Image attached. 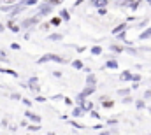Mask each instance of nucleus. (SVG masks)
I'll use <instances>...</instances> for the list:
<instances>
[{
	"label": "nucleus",
	"instance_id": "nucleus-1",
	"mask_svg": "<svg viewBox=\"0 0 151 135\" xmlns=\"http://www.w3.org/2000/svg\"><path fill=\"white\" fill-rule=\"evenodd\" d=\"M47 12H51V5H42V7H40V11H39V14H40V16H44V14H47Z\"/></svg>",
	"mask_w": 151,
	"mask_h": 135
},
{
	"label": "nucleus",
	"instance_id": "nucleus-2",
	"mask_svg": "<svg viewBox=\"0 0 151 135\" xmlns=\"http://www.w3.org/2000/svg\"><path fill=\"white\" fill-rule=\"evenodd\" d=\"M93 90H95V88H93V86H88V88H86V90H84V91H83V93H81V95H79V97H81V98H84V97H86V95H90V93H91V91H93Z\"/></svg>",
	"mask_w": 151,
	"mask_h": 135
},
{
	"label": "nucleus",
	"instance_id": "nucleus-3",
	"mask_svg": "<svg viewBox=\"0 0 151 135\" xmlns=\"http://www.w3.org/2000/svg\"><path fill=\"white\" fill-rule=\"evenodd\" d=\"M139 37H141L142 40H144V39H150V37H151V28H148L146 32H142V34L139 35Z\"/></svg>",
	"mask_w": 151,
	"mask_h": 135
},
{
	"label": "nucleus",
	"instance_id": "nucleus-4",
	"mask_svg": "<svg viewBox=\"0 0 151 135\" xmlns=\"http://www.w3.org/2000/svg\"><path fill=\"white\" fill-rule=\"evenodd\" d=\"M125 28H127L125 25H119V27H116V28H114V30H113V34H114V35H118V34H119V32H123Z\"/></svg>",
	"mask_w": 151,
	"mask_h": 135
},
{
	"label": "nucleus",
	"instance_id": "nucleus-5",
	"mask_svg": "<svg viewBox=\"0 0 151 135\" xmlns=\"http://www.w3.org/2000/svg\"><path fill=\"white\" fill-rule=\"evenodd\" d=\"M121 79H123V81H127V79H132V74H130V72H123V74H121Z\"/></svg>",
	"mask_w": 151,
	"mask_h": 135
},
{
	"label": "nucleus",
	"instance_id": "nucleus-6",
	"mask_svg": "<svg viewBox=\"0 0 151 135\" xmlns=\"http://www.w3.org/2000/svg\"><path fill=\"white\" fill-rule=\"evenodd\" d=\"M27 116H28L30 119H34V121H40V118H39V116H35V114H32V112H27Z\"/></svg>",
	"mask_w": 151,
	"mask_h": 135
},
{
	"label": "nucleus",
	"instance_id": "nucleus-7",
	"mask_svg": "<svg viewBox=\"0 0 151 135\" xmlns=\"http://www.w3.org/2000/svg\"><path fill=\"white\" fill-rule=\"evenodd\" d=\"M60 14H62V18H63V19H69V18H70V14H69V11H65V9H63V11H62Z\"/></svg>",
	"mask_w": 151,
	"mask_h": 135
},
{
	"label": "nucleus",
	"instance_id": "nucleus-8",
	"mask_svg": "<svg viewBox=\"0 0 151 135\" xmlns=\"http://www.w3.org/2000/svg\"><path fill=\"white\" fill-rule=\"evenodd\" d=\"M91 53H93V55H100V53H102V49H100L99 46H95V47H91Z\"/></svg>",
	"mask_w": 151,
	"mask_h": 135
},
{
	"label": "nucleus",
	"instance_id": "nucleus-9",
	"mask_svg": "<svg viewBox=\"0 0 151 135\" xmlns=\"http://www.w3.org/2000/svg\"><path fill=\"white\" fill-rule=\"evenodd\" d=\"M2 72H5V74H11V75H14V77L18 75V74H16L14 70H11V68H2Z\"/></svg>",
	"mask_w": 151,
	"mask_h": 135
},
{
	"label": "nucleus",
	"instance_id": "nucleus-10",
	"mask_svg": "<svg viewBox=\"0 0 151 135\" xmlns=\"http://www.w3.org/2000/svg\"><path fill=\"white\" fill-rule=\"evenodd\" d=\"M107 67L109 68H118V63H116L114 60H111V62H107Z\"/></svg>",
	"mask_w": 151,
	"mask_h": 135
},
{
	"label": "nucleus",
	"instance_id": "nucleus-11",
	"mask_svg": "<svg viewBox=\"0 0 151 135\" xmlns=\"http://www.w3.org/2000/svg\"><path fill=\"white\" fill-rule=\"evenodd\" d=\"M102 105H104V107H113L114 103H113V100H104L102 102Z\"/></svg>",
	"mask_w": 151,
	"mask_h": 135
},
{
	"label": "nucleus",
	"instance_id": "nucleus-12",
	"mask_svg": "<svg viewBox=\"0 0 151 135\" xmlns=\"http://www.w3.org/2000/svg\"><path fill=\"white\" fill-rule=\"evenodd\" d=\"M93 4H95V5H106V4H107V0H95Z\"/></svg>",
	"mask_w": 151,
	"mask_h": 135
},
{
	"label": "nucleus",
	"instance_id": "nucleus-13",
	"mask_svg": "<svg viewBox=\"0 0 151 135\" xmlns=\"http://www.w3.org/2000/svg\"><path fill=\"white\" fill-rule=\"evenodd\" d=\"M49 39H51V40H60V39H62V35H58V34H55V35H49Z\"/></svg>",
	"mask_w": 151,
	"mask_h": 135
},
{
	"label": "nucleus",
	"instance_id": "nucleus-14",
	"mask_svg": "<svg viewBox=\"0 0 151 135\" xmlns=\"http://www.w3.org/2000/svg\"><path fill=\"white\" fill-rule=\"evenodd\" d=\"M60 21H62L60 18H53V19H51V25H60Z\"/></svg>",
	"mask_w": 151,
	"mask_h": 135
},
{
	"label": "nucleus",
	"instance_id": "nucleus-15",
	"mask_svg": "<svg viewBox=\"0 0 151 135\" xmlns=\"http://www.w3.org/2000/svg\"><path fill=\"white\" fill-rule=\"evenodd\" d=\"M72 65H74L76 68H83V63H81L79 60H76V62H74V63H72Z\"/></svg>",
	"mask_w": 151,
	"mask_h": 135
},
{
	"label": "nucleus",
	"instance_id": "nucleus-16",
	"mask_svg": "<svg viewBox=\"0 0 151 135\" xmlns=\"http://www.w3.org/2000/svg\"><path fill=\"white\" fill-rule=\"evenodd\" d=\"M83 114V109H76L74 111V116H81Z\"/></svg>",
	"mask_w": 151,
	"mask_h": 135
},
{
	"label": "nucleus",
	"instance_id": "nucleus-17",
	"mask_svg": "<svg viewBox=\"0 0 151 135\" xmlns=\"http://www.w3.org/2000/svg\"><path fill=\"white\" fill-rule=\"evenodd\" d=\"M49 2H51V4H56V5H58V4H62L63 0H49Z\"/></svg>",
	"mask_w": 151,
	"mask_h": 135
},
{
	"label": "nucleus",
	"instance_id": "nucleus-18",
	"mask_svg": "<svg viewBox=\"0 0 151 135\" xmlns=\"http://www.w3.org/2000/svg\"><path fill=\"white\" fill-rule=\"evenodd\" d=\"M5 2H7V4H14L16 0H5Z\"/></svg>",
	"mask_w": 151,
	"mask_h": 135
},
{
	"label": "nucleus",
	"instance_id": "nucleus-19",
	"mask_svg": "<svg viewBox=\"0 0 151 135\" xmlns=\"http://www.w3.org/2000/svg\"><path fill=\"white\" fill-rule=\"evenodd\" d=\"M0 32H4V25L2 23H0Z\"/></svg>",
	"mask_w": 151,
	"mask_h": 135
}]
</instances>
